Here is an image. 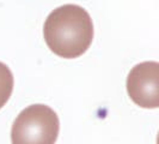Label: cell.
<instances>
[{
  "label": "cell",
  "mask_w": 159,
  "mask_h": 144,
  "mask_svg": "<svg viewBox=\"0 0 159 144\" xmlns=\"http://www.w3.org/2000/svg\"><path fill=\"white\" fill-rule=\"evenodd\" d=\"M43 36L49 49L64 59H75L88 50L93 40V23L89 12L66 4L48 15Z\"/></svg>",
  "instance_id": "6da1fadb"
},
{
  "label": "cell",
  "mask_w": 159,
  "mask_h": 144,
  "mask_svg": "<svg viewBox=\"0 0 159 144\" xmlns=\"http://www.w3.org/2000/svg\"><path fill=\"white\" fill-rule=\"evenodd\" d=\"M60 132L56 112L46 104H31L18 114L11 130L12 144H55Z\"/></svg>",
  "instance_id": "7a4b0ae2"
},
{
  "label": "cell",
  "mask_w": 159,
  "mask_h": 144,
  "mask_svg": "<svg viewBox=\"0 0 159 144\" xmlns=\"http://www.w3.org/2000/svg\"><path fill=\"white\" fill-rule=\"evenodd\" d=\"M127 93L130 100L143 108L159 106V64L145 61L135 65L127 77Z\"/></svg>",
  "instance_id": "3957f363"
},
{
  "label": "cell",
  "mask_w": 159,
  "mask_h": 144,
  "mask_svg": "<svg viewBox=\"0 0 159 144\" xmlns=\"http://www.w3.org/2000/svg\"><path fill=\"white\" fill-rule=\"evenodd\" d=\"M15 85L13 74L6 64L0 61V109L6 104L12 95Z\"/></svg>",
  "instance_id": "277c9868"
}]
</instances>
